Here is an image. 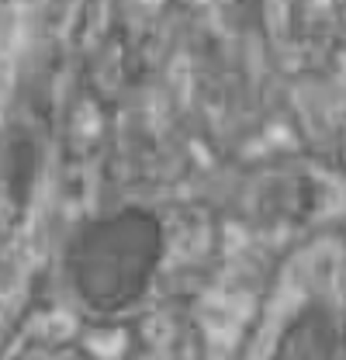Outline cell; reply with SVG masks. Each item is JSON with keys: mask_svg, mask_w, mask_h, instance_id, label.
Masks as SVG:
<instances>
[{"mask_svg": "<svg viewBox=\"0 0 346 360\" xmlns=\"http://www.w3.org/2000/svg\"><path fill=\"white\" fill-rule=\"evenodd\" d=\"M270 360H336V322L319 302L305 305L281 333Z\"/></svg>", "mask_w": 346, "mask_h": 360, "instance_id": "7a4b0ae2", "label": "cell"}, {"mask_svg": "<svg viewBox=\"0 0 346 360\" xmlns=\"http://www.w3.org/2000/svg\"><path fill=\"white\" fill-rule=\"evenodd\" d=\"M163 257V229L156 215L125 208L97 219L70 246V277L94 312H122L142 298Z\"/></svg>", "mask_w": 346, "mask_h": 360, "instance_id": "6da1fadb", "label": "cell"}]
</instances>
